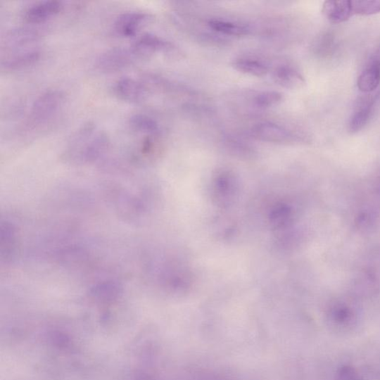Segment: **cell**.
<instances>
[{"instance_id":"ac0fdd59","label":"cell","mask_w":380,"mask_h":380,"mask_svg":"<svg viewBox=\"0 0 380 380\" xmlns=\"http://www.w3.org/2000/svg\"><path fill=\"white\" fill-rule=\"evenodd\" d=\"M354 15L370 16L380 13V0H355L352 1Z\"/></svg>"},{"instance_id":"5bb4252c","label":"cell","mask_w":380,"mask_h":380,"mask_svg":"<svg viewBox=\"0 0 380 380\" xmlns=\"http://www.w3.org/2000/svg\"><path fill=\"white\" fill-rule=\"evenodd\" d=\"M129 125L134 132L145 135L160 134L157 121L151 116L144 114L133 115L129 120Z\"/></svg>"},{"instance_id":"ba28073f","label":"cell","mask_w":380,"mask_h":380,"mask_svg":"<svg viewBox=\"0 0 380 380\" xmlns=\"http://www.w3.org/2000/svg\"><path fill=\"white\" fill-rule=\"evenodd\" d=\"M130 47L141 61L152 57L158 52L170 51L172 44L155 34H144L135 39Z\"/></svg>"},{"instance_id":"5b68a950","label":"cell","mask_w":380,"mask_h":380,"mask_svg":"<svg viewBox=\"0 0 380 380\" xmlns=\"http://www.w3.org/2000/svg\"><path fill=\"white\" fill-rule=\"evenodd\" d=\"M152 19L151 15L144 11L125 12L116 18L113 29L119 37H132L137 35Z\"/></svg>"},{"instance_id":"277c9868","label":"cell","mask_w":380,"mask_h":380,"mask_svg":"<svg viewBox=\"0 0 380 380\" xmlns=\"http://www.w3.org/2000/svg\"><path fill=\"white\" fill-rule=\"evenodd\" d=\"M44 34V30L34 25L19 27L9 30L3 36L1 48L6 51L17 50L37 43Z\"/></svg>"},{"instance_id":"8fae6325","label":"cell","mask_w":380,"mask_h":380,"mask_svg":"<svg viewBox=\"0 0 380 380\" xmlns=\"http://www.w3.org/2000/svg\"><path fill=\"white\" fill-rule=\"evenodd\" d=\"M323 16L334 24H341L350 20L353 13L351 0H329L323 4Z\"/></svg>"},{"instance_id":"ffe728a7","label":"cell","mask_w":380,"mask_h":380,"mask_svg":"<svg viewBox=\"0 0 380 380\" xmlns=\"http://www.w3.org/2000/svg\"><path fill=\"white\" fill-rule=\"evenodd\" d=\"M331 317L334 322L346 324L350 322L354 315H353L352 311L348 307L337 305L331 309Z\"/></svg>"},{"instance_id":"7c38bea8","label":"cell","mask_w":380,"mask_h":380,"mask_svg":"<svg viewBox=\"0 0 380 380\" xmlns=\"http://www.w3.org/2000/svg\"><path fill=\"white\" fill-rule=\"evenodd\" d=\"M380 84V50L377 51L369 65L357 80V87L364 93H370L377 89Z\"/></svg>"},{"instance_id":"3957f363","label":"cell","mask_w":380,"mask_h":380,"mask_svg":"<svg viewBox=\"0 0 380 380\" xmlns=\"http://www.w3.org/2000/svg\"><path fill=\"white\" fill-rule=\"evenodd\" d=\"M148 91L142 79L131 77L120 78L113 87V92L118 99L130 103L143 102L147 98Z\"/></svg>"},{"instance_id":"9a60e30c","label":"cell","mask_w":380,"mask_h":380,"mask_svg":"<svg viewBox=\"0 0 380 380\" xmlns=\"http://www.w3.org/2000/svg\"><path fill=\"white\" fill-rule=\"evenodd\" d=\"M208 25L213 31L227 36H246L251 31L248 25L223 20H211Z\"/></svg>"},{"instance_id":"2e32d148","label":"cell","mask_w":380,"mask_h":380,"mask_svg":"<svg viewBox=\"0 0 380 380\" xmlns=\"http://www.w3.org/2000/svg\"><path fill=\"white\" fill-rule=\"evenodd\" d=\"M238 72L256 77H262L268 73V67L262 61L250 58H241L234 63Z\"/></svg>"},{"instance_id":"d6986e66","label":"cell","mask_w":380,"mask_h":380,"mask_svg":"<svg viewBox=\"0 0 380 380\" xmlns=\"http://www.w3.org/2000/svg\"><path fill=\"white\" fill-rule=\"evenodd\" d=\"M282 101L281 93L276 91H266L256 95L254 103L257 107L270 108L279 105Z\"/></svg>"},{"instance_id":"52a82bcc","label":"cell","mask_w":380,"mask_h":380,"mask_svg":"<svg viewBox=\"0 0 380 380\" xmlns=\"http://www.w3.org/2000/svg\"><path fill=\"white\" fill-rule=\"evenodd\" d=\"M63 8V4L58 0L39 2L27 8L23 18L28 24L39 25L58 15Z\"/></svg>"},{"instance_id":"7a4b0ae2","label":"cell","mask_w":380,"mask_h":380,"mask_svg":"<svg viewBox=\"0 0 380 380\" xmlns=\"http://www.w3.org/2000/svg\"><path fill=\"white\" fill-rule=\"evenodd\" d=\"M139 61L130 46H118L103 52L95 64L99 71L108 73L125 70Z\"/></svg>"},{"instance_id":"30bf717a","label":"cell","mask_w":380,"mask_h":380,"mask_svg":"<svg viewBox=\"0 0 380 380\" xmlns=\"http://www.w3.org/2000/svg\"><path fill=\"white\" fill-rule=\"evenodd\" d=\"M110 146V139L108 134L97 130L85 143L77 158L87 161L97 159L107 151Z\"/></svg>"},{"instance_id":"e0dca14e","label":"cell","mask_w":380,"mask_h":380,"mask_svg":"<svg viewBox=\"0 0 380 380\" xmlns=\"http://www.w3.org/2000/svg\"><path fill=\"white\" fill-rule=\"evenodd\" d=\"M374 103V101L365 103L352 115L348 124L350 133H357L367 125L372 115Z\"/></svg>"},{"instance_id":"4fadbf2b","label":"cell","mask_w":380,"mask_h":380,"mask_svg":"<svg viewBox=\"0 0 380 380\" xmlns=\"http://www.w3.org/2000/svg\"><path fill=\"white\" fill-rule=\"evenodd\" d=\"M273 78L278 85L288 89H300L306 84L303 75L287 65L278 66L273 72Z\"/></svg>"},{"instance_id":"8992f818","label":"cell","mask_w":380,"mask_h":380,"mask_svg":"<svg viewBox=\"0 0 380 380\" xmlns=\"http://www.w3.org/2000/svg\"><path fill=\"white\" fill-rule=\"evenodd\" d=\"M44 52L39 48L20 51L1 61V72L5 73L17 72L29 69L42 59Z\"/></svg>"},{"instance_id":"6da1fadb","label":"cell","mask_w":380,"mask_h":380,"mask_svg":"<svg viewBox=\"0 0 380 380\" xmlns=\"http://www.w3.org/2000/svg\"><path fill=\"white\" fill-rule=\"evenodd\" d=\"M65 102L64 93L58 89H49L42 94L33 102L28 118L30 127L42 126L56 117L60 112Z\"/></svg>"},{"instance_id":"9c48e42d","label":"cell","mask_w":380,"mask_h":380,"mask_svg":"<svg viewBox=\"0 0 380 380\" xmlns=\"http://www.w3.org/2000/svg\"><path fill=\"white\" fill-rule=\"evenodd\" d=\"M251 132L255 139L268 143H284L291 139L287 129L270 122L255 125Z\"/></svg>"}]
</instances>
